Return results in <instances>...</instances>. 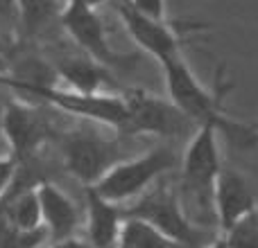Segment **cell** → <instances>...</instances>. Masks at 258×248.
<instances>
[{
  "mask_svg": "<svg viewBox=\"0 0 258 248\" xmlns=\"http://www.w3.org/2000/svg\"><path fill=\"white\" fill-rule=\"evenodd\" d=\"M161 70H163L168 99L195 127H200V124H215L220 129V133H224L238 147H251L258 140V136L251 131L249 124L245 127V124L231 120L227 115V97L231 93L233 84L227 79L224 66H218L211 88H206L197 79V75L188 66L183 54L163 61Z\"/></svg>",
  "mask_w": 258,
  "mask_h": 248,
  "instance_id": "cell-1",
  "label": "cell"
},
{
  "mask_svg": "<svg viewBox=\"0 0 258 248\" xmlns=\"http://www.w3.org/2000/svg\"><path fill=\"white\" fill-rule=\"evenodd\" d=\"M174 163H177L174 149H170L168 145L152 147L138 156L113 163L91 187L107 201L122 205L145 194L156 181H161V176H165L174 167Z\"/></svg>",
  "mask_w": 258,
  "mask_h": 248,
  "instance_id": "cell-2",
  "label": "cell"
},
{
  "mask_svg": "<svg viewBox=\"0 0 258 248\" xmlns=\"http://www.w3.org/2000/svg\"><path fill=\"white\" fill-rule=\"evenodd\" d=\"M218 136L215 124H200L181 154V196L190 201V208L183 210L186 217L190 210L197 214L213 210V181L222 169Z\"/></svg>",
  "mask_w": 258,
  "mask_h": 248,
  "instance_id": "cell-3",
  "label": "cell"
},
{
  "mask_svg": "<svg viewBox=\"0 0 258 248\" xmlns=\"http://www.w3.org/2000/svg\"><path fill=\"white\" fill-rule=\"evenodd\" d=\"M118 18L129 34V39L159 63L179 57L181 50L190 43V39L200 32L209 30L206 23L179 21V18H152L134 9L127 0H116Z\"/></svg>",
  "mask_w": 258,
  "mask_h": 248,
  "instance_id": "cell-4",
  "label": "cell"
},
{
  "mask_svg": "<svg viewBox=\"0 0 258 248\" xmlns=\"http://www.w3.org/2000/svg\"><path fill=\"white\" fill-rule=\"evenodd\" d=\"M127 106V120L122 133L129 136H156L165 140H179L195 127L168 97L152 95L143 88L122 93Z\"/></svg>",
  "mask_w": 258,
  "mask_h": 248,
  "instance_id": "cell-5",
  "label": "cell"
},
{
  "mask_svg": "<svg viewBox=\"0 0 258 248\" xmlns=\"http://www.w3.org/2000/svg\"><path fill=\"white\" fill-rule=\"evenodd\" d=\"M122 214L125 217H138L143 221L152 223L156 230H161L168 239H172L181 248H195L200 244V230L186 217V212L181 208V199L174 192H170V187L165 183L156 181Z\"/></svg>",
  "mask_w": 258,
  "mask_h": 248,
  "instance_id": "cell-6",
  "label": "cell"
},
{
  "mask_svg": "<svg viewBox=\"0 0 258 248\" xmlns=\"http://www.w3.org/2000/svg\"><path fill=\"white\" fill-rule=\"evenodd\" d=\"M25 90L50 102L52 106L80 117V120L102 124V127L116 129V131H122V127H125L127 106L122 95L104 93V90H100V93H80V90L63 88V86L57 84L34 86V88H25Z\"/></svg>",
  "mask_w": 258,
  "mask_h": 248,
  "instance_id": "cell-7",
  "label": "cell"
},
{
  "mask_svg": "<svg viewBox=\"0 0 258 248\" xmlns=\"http://www.w3.org/2000/svg\"><path fill=\"white\" fill-rule=\"evenodd\" d=\"M59 25L66 30V34L71 36L77 48L84 50L86 57L102 63L109 70L125 61V57H120L111 48L109 30L100 18L98 7H93V5H86L82 0H66V5L61 7Z\"/></svg>",
  "mask_w": 258,
  "mask_h": 248,
  "instance_id": "cell-8",
  "label": "cell"
},
{
  "mask_svg": "<svg viewBox=\"0 0 258 248\" xmlns=\"http://www.w3.org/2000/svg\"><path fill=\"white\" fill-rule=\"evenodd\" d=\"M61 156L66 169L80 183H84V187L95 185L102 174L118 163L116 147L93 129L68 131L61 140Z\"/></svg>",
  "mask_w": 258,
  "mask_h": 248,
  "instance_id": "cell-9",
  "label": "cell"
},
{
  "mask_svg": "<svg viewBox=\"0 0 258 248\" xmlns=\"http://www.w3.org/2000/svg\"><path fill=\"white\" fill-rule=\"evenodd\" d=\"M251 212H256V196L247 176L222 165L213 181V214L218 228L227 232Z\"/></svg>",
  "mask_w": 258,
  "mask_h": 248,
  "instance_id": "cell-10",
  "label": "cell"
},
{
  "mask_svg": "<svg viewBox=\"0 0 258 248\" xmlns=\"http://www.w3.org/2000/svg\"><path fill=\"white\" fill-rule=\"evenodd\" d=\"M3 136L16 151V156L30 158L45 140V124L34 108L23 106V104H12L5 108Z\"/></svg>",
  "mask_w": 258,
  "mask_h": 248,
  "instance_id": "cell-11",
  "label": "cell"
},
{
  "mask_svg": "<svg viewBox=\"0 0 258 248\" xmlns=\"http://www.w3.org/2000/svg\"><path fill=\"white\" fill-rule=\"evenodd\" d=\"M36 199H39L41 219L45 221L50 235L57 241L73 237V230L80 223V210H77L75 201L61 187L45 181H41L36 185Z\"/></svg>",
  "mask_w": 258,
  "mask_h": 248,
  "instance_id": "cell-12",
  "label": "cell"
},
{
  "mask_svg": "<svg viewBox=\"0 0 258 248\" xmlns=\"http://www.w3.org/2000/svg\"><path fill=\"white\" fill-rule=\"evenodd\" d=\"M84 192H86V232H89L86 241L93 248H113L122 226L120 205L100 196L93 187H84Z\"/></svg>",
  "mask_w": 258,
  "mask_h": 248,
  "instance_id": "cell-13",
  "label": "cell"
},
{
  "mask_svg": "<svg viewBox=\"0 0 258 248\" xmlns=\"http://www.w3.org/2000/svg\"><path fill=\"white\" fill-rule=\"evenodd\" d=\"M54 75L63 81V88L80 93H100L104 84L111 81L109 68L93 61L91 57H68L57 66Z\"/></svg>",
  "mask_w": 258,
  "mask_h": 248,
  "instance_id": "cell-14",
  "label": "cell"
},
{
  "mask_svg": "<svg viewBox=\"0 0 258 248\" xmlns=\"http://www.w3.org/2000/svg\"><path fill=\"white\" fill-rule=\"evenodd\" d=\"M61 7L59 0H18V27L30 36L43 34L59 23Z\"/></svg>",
  "mask_w": 258,
  "mask_h": 248,
  "instance_id": "cell-15",
  "label": "cell"
},
{
  "mask_svg": "<svg viewBox=\"0 0 258 248\" xmlns=\"http://www.w3.org/2000/svg\"><path fill=\"white\" fill-rule=\"evenodd\" d=\"M113 248H181V246L174 244L172 239H168L152 223L143 221L138 217H125L122 214V226Z\"/></svg>",
  "mask_w": 258,
  "mask_h": 248,
  "instance_id": "cell-16",
  "label": "cell"
},
{
  "mask_svg": "<svg viewBox=\"0 0 258 248\" xmlns=\"http://www.w3.org/2000/svg\"><path fill=\"white\" fill-rule=\"evenodd\" d=\"M227 248H258V210L224 232Z\"/></svg>",
  "mask_w": 258,
  "mask_h": 248,
  "instance_id": "cell-17",
  "label": "cell"
},
{
  "mask_svg": "<svg viewBox=\"0 0 258 248\" xmlns=\"http://www.w3.org/2000/svg\"><path fill=\"white\" fill-rule=\"evenodd\" d=\"M18 30V0H0V34Z\"/></svg>",
  "mask_w": 258,
  "mask_h": 248,
  "instance_id": "cell-18",
  "label": "cell"
},
{
  "mask_svg": "<svg viewBox=\"0 0 258 248\" xmlns=\"http://www.w3.org/2000/svg\"><path fill=\"white\" fill-rule=\"evenodd\" d=\"M134 9L152 18H170L168 14V3L165 0H127Z\"/></svg>",
  "mask_w": 258,
  "mask_h": 248,
  "instance_id": "cell-19",
  "label": "cell"
},
{
  "mask_svg": "<svg viewBox=\"0 0 258 248\" xmlns=\"http://www.w3.org/2000/svg\"><path fill=\"white\" fill-rule=\"evenodd\" d=\"M16 172H18V163H16V160L9 158V156H0V194H3V192L12 185Z\"/></svg>",
  "mask_w": 258,
  "mask_h": 248,
  "instance_id": "cell-20",
  "label": "cell"
},
{
  "mask_svg": "<svg viewBox=\"0 0 258 248\" xmlns=\"http://www.w3.org/2000/svg\"><path fill=\"white\" fill-rule=\"evenodd\" d=\"M52 248H93L89 241H82V239H75V237H66V239H59Z\"/></svg>",
  "mask_w": 258,
  "mask_h": 248,
  "instance_id": "cell-21",
  "label": "cell"
},
{
  "mask_svg": "<svg viewBox=\"0 0 258 248\" xmlns=\"http://www.w3.org/2000/svg\"><path fill=\"white\" fill-rule=\"evenodd\" d=\"M3 115H5V108L0 106V147H3V142H5V136H3Z\"/></svg>",
  "mask_w": 258,
  "mask_h": 248,
  "instance_id": "cell-22",
  "label": "cell"
},
{
  "mask_svg": "<svg viewBox=\"0 0 258 248\" xmlns=\"http://www.w3.org/2000/svg\"><path fill=\"white\" fill-rule=\"evenodd\" d=\"M249 127H251V131H254V133H256V136H258V120H254V122H249Z\"/></svg>",
  "mask_w": 258,
  "mask_h": 248,
  "instance_id": "cell-23",
  "label": "cell"
}]
</instances>
